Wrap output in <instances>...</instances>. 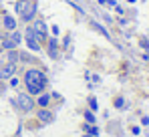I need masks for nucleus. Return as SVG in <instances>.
I'll return each mask as SVG.
<instances>
[{
	"label": "nucleus",
	"instance_id": "obj_1",
	"mask_svg": "<svg viewBox=\"0 0 149 137\" xmlns=\"http://www.w3.org/2000/svg\"><path fill=\"white\" fill-rule=\"evenodd\" d=\"M22 83L26 87V93L36 97L40 93H45L47 85H49V77L45 73V68L40 67H30L24 71V77H22Z\"/></svg>",
	"mask_w": 149,
	"mask_h": 137
},
{
	"label": "nucleus",
	"instance_id": "obj_2",
	"mask_svg": "<svg viewBox=\"0 0 149 137\" xmlns=\"http://www.w3.org/2000/svg\"><path fill=\"white\" fill-rule=\"evenodd\" d=\"M12 105H14L20 113H30V111H34V107H36L34 97H32V95H28V93H16V97H14Z\"/></svg>",
	"mask_w": 149,
	"mask_h": 137
},
{
	"label": "nucleus",
	"instance_id": "obj_3",
	"mask_svg": "<svg viewBox=\"0 0 149 137\" xmlns=\"http://www.w3.org/2000/svg\"><path fill=\"white\" fill-rule=\"evenodd\" d=\"M30 26H32V30H34L36 41H38L40 45H45L47 38H49V26H47V22H45L42 18H34V20L30 22Z\"/></svg>",
	"mask_w": 149,
	"mask_h": 137
},
{
	"label": "nucleus",
	"instance_id": "obj_4",
	"mask_svg": "<svg viewBox=\"0 0 149 137\" xmlns=\"http://www.w3.org/2000/svg\"><path fill=\"white\" fill-rule=\"evenodd\" d=\"M24 38H26V46H28V50H34V52H40V50H42V45L36 41V36H34V30H32V26H30V24H26Z\"/></svg>",
	"mask_w": 149,
	"mask_h": 137
},
{
	"label": "nucleus",
	"instance_id": "obj_5",
	"mask_svg": "<svg viewBox=\"0 0 149 137\" xmlns=\"http://www.w3.org/2000/svg\"><path fill=\"white\" fill-rule=\"evenodd\" d=\"M45 48H47V55H49L52 61L58 59V55H61V45H58V41H56L54 36L49 34V38H47V43H45Z\"/></svg>",
	"mask_w": 149,
	"mask_h": 137
},
{
	"label": "nucleus",
	"instance_id": "obj_6",
	"mask_svg": "<svg viewBox=\"0 0 149 137\" xmlns=\"http://www.w3.org/2000/svg\"><path fill=\"white\" fill-rule=\"evenodd\" d=\"M0 16H2V22H0V28H2V30H8V32H10V30H16V28H18V18H14L12 14L2 12Z\"/></svg>",
	"mask_w": 149,
	"mask_h": 137
},
{
	"label": "nucleus",
	"instance_id": "obj_7",
	"mask_svg": "<svg viewBox=\"0 0 149 137\" xmlns=\"http://www.w3.org/2000/svg\"><path fill=\"white\" fill-rule=\"evenodd\" d=\"M16 71H18V63H4L2 67H0V81H8L10 77H14L16 75Z\"/></svg>",
	"mask_w": 149,
	"mask_h": 137
},
{
	"label": "nucleus",
	"instance_id": "obj_8",
	"mask_svg": "<svg viewBox=\"0 0 149 137\" xmlns=\"http://www.w3.org/2000/svg\"><path fill=\"white\" fill-rule=\"evenodd\" d=\"M0 46L2 50H12V48H18V45L12 41V34L8 30H0Z\"/></svg>",
	"mask_w": 149,
	"mask_h": 137
},
{
	"label": "nucleus",
	"instance_id": "obj_9",
	"mask_svg": "<svg viewBox=\"0 0 149 137\" xmlns=\"http://www.w3.org/2000/svg\"><path fill=\"white\" fill-rule=\"evenodd\" d=\"M36 121H38L40 125H50V123L54 121V113L50 111L49 107H47V109H38V111H36Z\"/></svg>",
	"mask_w": 149,
	"mask_h": 137
},
{
	"label": "nucleus",
	"instance_id": "obj_10",
	"mask_svg": "<svg viewBox=\"0 0 149 137\" xmlns=\"http://www.w3.org/2000/svg\"><path fill=\"white\" fill-rule=\"evenodd\" d=\"M32 2H34V0H16V2H14V12L18 14V18H20L22 14H26V10L32 6Z\"/></svg>",
	"mask_w": 149,
	"mask_h": 137
},
{
	"label": "nucleus",
	"instance_id": "obj_11",
	"mask_svg": "<svg viewBox=\"0 0 149 137\" xmlns=\"http://www.w3.org/2000/svg\"><path fill=\"white\" fill-rule=\"evenodd\" d=\"M36 8H38V6H36V0H34V2H32V6L26 10V14H22L18 20H20V22H24V24H30L34 18H36Z\"/></svg>",
	"mask_w": 149,
	"mask_h": 137
},
{
	"label": "nucleus",
	"instance_id": "obj_12",
	"mask_svg": "<svg viewBox=\"0 0 149 137\" xmlns=\"http://www.w3.org/2000/svg\"><path fill=\"white\" fill-rule=\"evenodd\" d=\"M50 99H52L50 93H40V95H36V101H34V103H36L38 109H47L50 105Z\"/></svg>",
	"mask_w": 149,
	"mask_h": 137
},
{
	"label": "nucleus",
	"instance_id": "obj_13",
	"mask_svg": "<svg viewBox=\"0 0 149 137\" xmlns=\"http://www.w3.org/2000/svg\"><path fill=\"white\" fill-rule=\"evenodd\" d=\"M18 63H26V65H36L38 63V59L36 57H32L30 52H26V50H18Z\"/></svg>",
	"mask_w": 149,
	"mask_h": 137
},
{
	"label": "nucleus",
	"instance_id": "obj_14",
	"mask_svg": "<svg viewBox=\"0 0 149 137\" xmlns=\"http://www.w3.org/2000/svg\"><path fill=\"white\" fill-rule=\"evenodd\" d=\"M4 59L8 63H18V48H12V50H4Z\"/></svg>",
	"mask_w": 149,
	"mask_h": 137
},
{
	"label": "nucleus",
	"instance_id": "obj_15",
	"mask_svg": "<svg viewBox=\"0 0 149 137\" xmlns=\"http://www.w3.org/2000/svg\"><path fill=\"white\" fill-rule=\"evenodd\" d=\"M83 117H85V121H87L89 125H95V115L91 113V111H85V113H83Z\"/></svg>",
	"mask_w": 149,
	"mask_h": 137
},
{
	"label": "nucleus",
	"instance_id": "obj_16",
	"mask_svg": "<svg viewBox=\"0 0 149 137\" xmlns=\"http://www.w3.org/2000/svg\"><path fill=\"white\" fill-rule=\"evenodd\" d=\"M99 105H97V99L95 97H89V111H97Z\"/></svg>",
	"mask_w": 149,
	"mask_h": 137
},
{
	"label": "nucleus",
	"instance_id": "obj_17",
	"mask_svg": "<svg viewBox=\"0 0 149 137\" xmlns=\"http://www.w3.org/2000/svg\"><path fill=\"white\" fill-rule=\"evenodd\" d=\"M113 105H115L117 109H123V107H125V99H123V97H117V99L113 101Z\"/></svg>",
	"mask_w": 149,
	"mask_h": 137
},
{
	"label": "nucleus",
	"instance_id": "obj_18",
	"mask_svg": "<svg viewBox=\"0 0 149 137\" xmlns=\"http://www.w3.org/2000/svg\"><path fill=\"white\" fill-rule=\"evenodd\" d=\"M8 81H10V87H12V89H18V85H20V81H18V77H16V75H14V77H10Z\"/></svg>",
	"mask_w": 149,
	"mask_h": 137
},
{
	"label": "nucleus",
	"instance_id": "obj_19",
	"mask_svg": "<svg viewBox=\"0 0 149 137\" xmlns=\"http://www.w3.org/2000/svg\"><path fill=\"white\" fill-rule=\"evenodd\" d=\"M91 26H93V28H95V30H99V32H103V34H105V36H109V32H107V30H105V28H103V26H101V24H97V22H91Z\"/></svg>",
	"mask_w": 149,
	"mask_h": 137
},
{
	"label": "nucleus",
	"instance_id": "obj_20",
	"mask_svg": "<svg viewBox=\"0 0 149 137\" xmlns=\"http://www.w3.org/2000/svg\"><path fill=\"white\" fill-rule=\"evenodd\" d=\"M2 12H6V10H4V8H2V6H0V14H2Z\"/></svg>",
	"mask_w": 149,
	"mask_h": 137
},
{
	"label": "nucleus",
	"instance_id": "obj_21",
	"mask_svg": "<svg viewBox=\"0 0 149 137\" xmlns=\"http://www.w3.org/2000/svg\"><path fill=\"white\" fill-rule=\"evenodd\" d=\"M127 2H137V0H127Z\"/></svg>",
	"mask_w": 149,
	"mask_h": 137
},
{
	"label": "nucleus",
	"instance_id": "obj_22",
	"mask_svg": "<svg viewBox=\"0 0 149 137\" xmlns=\"http://www.w3.org/2000/svg\"><path fill=\"white\" fill-rule=\"evenodd\" d=\"M2 52H4V50H2V46H0V55H2Z\"/></svg>",
	"mask_w": 149,
	"mask_h": 137
},
{
	"label": "nucleus",
	"instance_id": "obj_23",
	"mask_svg": "<svg viewBox=\"0 0 149 137\" xmlns=\"http://www.w3.org/2000/svg\"><path fill=\"white\" fill-rule=\"evenodd\" d=\"M83 137H91V135H83Z\"/></svg>",
	"mask_w": 149,
	"mask_h": 137
}]
</instances>
